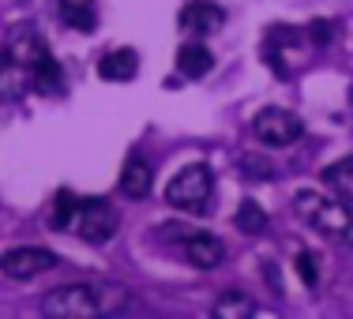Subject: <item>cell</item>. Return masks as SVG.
<instances>
[{
  "label": "cell",
  "instance_id": "1",
  "mask_svg": "<svg viewBox=\"0 0 353 319\" xmlns=\"http://www.w3.org/2000/svg\"><path fill=\"white\" fill-rule=\"evenodd\" d=\"M124 289L121 285H64L41 297V312L57 316V319H90V316H105L117 312L124 305Z\"/></svg>",
  "mask_w": 353,
  "mask_h": 319
},
{
  "label": "cell",
  "instance_id": "2",
  "mask_svg": "<svg viewBox=\"0 0 353 319\" xmlns=\"http://www.w3.org/2000/svg\"><path fill=\"white\" fill-rule=\"evenodd\" d=\"M293 211H297V218L305 225H312V229L319 233V237L327 240H346L350 229H353V218H350V207L339 203V199H327L319 196V192H297L293 196Z\"/></svg>",
  "mask_w": 353,
  "mask_h": 319
},
{
  "label": "cell",
  "instance_id": "3",
  "mask_svg": "<svg viewBox=\"0 0 353 319\" xmlns=\"http://www.w3.org/2000/svg\"><path fill=\"white\" fill-rule=\"evenodd\" d=\"M165 203L176 207L184 214H211L214 207V173L211 165L196 162L188 169H181L165 188Z\"/></svg>",
  "mask_w": 353,
  "mask_h": 319
},
{
  "label": "cell",
  "instance_id": "4",
  "mask_svg": "<svg viewBox=\"0 0 353 319\" xmlns=\"http://www.w3.org/2000/svg\"><path fill=\"white\" fill-rule=\"evenodd\" d=\"M72 229L79 233L87 245H105V240L117 233V211L105 203V199H79V203H75Z\"/></svg>",
  "mask_w": 353,
  "mask_h": 319
},
{
  "label": "cell",
  "instance_id": "5",
  "mask_svg": "<svg viewBox=\"0 0 353 319\" xmlns=\"http://www.w3.org/2000/svg\"><path fill=\"white\" fill-rule=\"evenodd\" d=\"M252 132H256V139L263 143V147H290V143H297L305 136V124H301V116H293L290 109L271 105L252 121Z\"/></svg>",
  "mask_w": 353,
  "mask_h": 319
},
{
  "label": "cell",
  "instance_id": "6",
  "mask_svg": "<svg viewBox=\"0 0 353 319\" xmlns=\"http://www.w3.org/2000/svg\"><path fill=\"white\" fill-rule=\"evenodd\" d=\"M53 267H57V256L49 248H12L0 256V271L8 278H19V282L38 278V274L53 271Z\"/></svg>",
  "mask_w": 353,
  "mask_h": 319
},
{
  "label": "cell",
  "instance_id": "7",
  "mask_svg": "<svg viewBox=\"0 0 353 319\" xmlns=\"http://www.w3.org/2000/svg\"><path fill=\"white\" fill-rule=\"evenodd\" d=\"M176 240L184 245V256L192 259L196 267H203V271H214L218 263L225 259V245L214 237V233L207 229H188V225H176Z\"/></svg>",
  "mask_w": 353,
  "mask_h": 319
},
{
  "label": "cell",
  "instance_id": "8",
  "mask_svg": "<svg viewBox=\"0 0 353 319\" xmlns=\"http://www.w3.org/2000/svg\"><path fill=\"white\" fill-rule=\"evenodd\" d=\"M222 8L211 4V0H192V4H184V12H181V30L184 34H196V38H203V34H214L218 27H222Z\"/></svg>",
  "mask_w": 353,
  "mask_h": 319
},
{
  "label": "cell",
  "instance_id": "9",
  "mask_svg": "<svg viewBox=\"0 0 353 319\" xmlns=\"http://www.w3.org/2000/svg\"><path fill=\"white\" fill-rule=\"evenodd\" d=\"M136 72H139L136 49H113V53H105L98 61V75L105 83H128V79H136Z\"/></svg>",
  "mask_w": 353,
  "mask_h": 319
},
{
  "label": "cell",
  "instance_id": "10",
  "mask_svg": "<svg viewBox=\"0 0 353 319\" xmlns=\"http://www.w3.org/2000/svg\"><path fill=\"white\" fill-rule=\"evenodd\" d=\"M323 184H327V192H331L339 203H346L350 211H353V154H346V158H339L334 165H327L323 173Z\"/></svg>",
  "mask_w": 353,
  "mask_h": 319
},
{
  "label": "cell",
  "instance_id": "11",
  "mask_svg": "<svg viewBox=\"0 0 353 319\" xmlns=\"http://www.w3.org/2000/svg\"><path fill=\"white\" fill-rule=\"evenodd\" d=\"M150 165L143 162L139 154H132L128 162H124V169H121V196H128V199H147L150 196Z\"/></svg>",
  "mask_w": 353,
  "mask_h": 319
},
{
  "label": "cell",
  "instance_id": "12",
  "mask_svg": "<svg viewBox=\"0 0 353 319\" xmlns=\"http://www.w3.org/2000/svg\"><path fill=\"white\" fill-rule=\"evenodd\" d=\"M214 68V56L207 45H199V41H188V45L176 49V72L188 75V79H199V75H207Z\"/></svg>",
  "mask_w": 353,
  "mask_h": 319
},
{
  "label": "cell",
  "instance_id": "13",
  "mask_svg": "<svg viewBox=\"0 0 353 319\" xmlns=\"http://www.w3.org/2000/svg\"><path fill=\"white\" fill-rule=\"evenodd\" d=\"M27 87H30V72L23 68L19 61L4 56V61H0V102H8V98H19Z\"/></svg>",
  "mask_w": 353,
  "mask_h": 319
},
{
  "label": "cell",
  "instance_id": "14",
  "mask_svg": "<svg viewBox=\"0 0 353 319\" xmlns=\"http://www.w3.org/2000/svg\"><path fill=\"white\" fill-rule=\"evenodd\" d=\"M61 12L75 30H94V0H61Z\"/></svg>",
  "mask_w": 353,
  "mask_h": 319
},
{
  "label": "cell",
  "instance_id": "15",
  "mask_svg": "<svg viewBox=\"0 0 353 319\" xmlns=\"http://www.w3.org/2000/svg\"><path fill=\"white\" fill-rule=\"evenodd\" d=\"M233 222H237V229H241V233H248V237H256V233H263V229H267V214H263V207H259L256 199H245Z\"/></svg>",
  "mask_w": 353,
  "mask_h": 319
},
{
  "label": "cell",
  "instance_id": "16",
  "mask_svg": "<svg viewBox=\"0 0 353 319\" xmlns=\"http://www.w3.org/2000/svg\"><path fill=\"white\" fill-rule=\"evenodd\" d=\"M214 316H222V319L256 316V305H252L248 297H241V293H222V297L214 300Z\"/></svg>",
  "mask_w": 353,
  "mask_h": 319
},
{
  "label": "cell",
  "instance_id": "17",
  "mask_svg": "<svg viewBox=\"0 0 353 319\" xmlns=\"http://www.w3.org/2000/svg\"><path fill=\"white\" fill-rule=\"evenodd\" d=\"M75 203H79V199H75L72 192H57V199H53V211H49V225H53V229H72Z\"/></svg>",
  "mask_w": 353,
  "mask_h": 319
},
{
  "label": "cell",
  "instance_id": "18",
  "mask_svg": "<svg viewBox=\"0 0 353 319\" xmlns=\"http://www.w3.org/2000/svg\"><path fill=\"white\" fill-rule=\"evenodd\" d=\"M297 274H301V282L308 285V289H316V282H319V267H316V256L312 251H297Z\"/></svg>",
  "mask_w": 353,
  "mask_h": 319
},
{
  "label": "cell",
  "instance_id": "19",
  "mask_svg": "<svg viewBox=\"0 0 353 319\" xmlns=\"http://www.w3.org/2000/svg\"><path fill=\"white\" fill-rule=\"evenodd\" d=\"M241 165H245V173L252 181H267V177H271V165H267L263 158H256V154H245V158H241Z\"/></svg>",
  "mask_w": 353,
  "mask_h": 319
},
{
  "label": "cell",
  "instance_id": "20",
  "mask_svg": "<svg viewBox=\"0 0 353 319\" xmlns=\"http://www.w3.org/2000/svg\"><path fill=\"white\" fill-rule=\"evenodd\" d=\"M346 245H350V248H353V229H350V237H346Z\"/></svg>",
  "mask_w": 353,
  "mask_h": 319
}]
</instances>
